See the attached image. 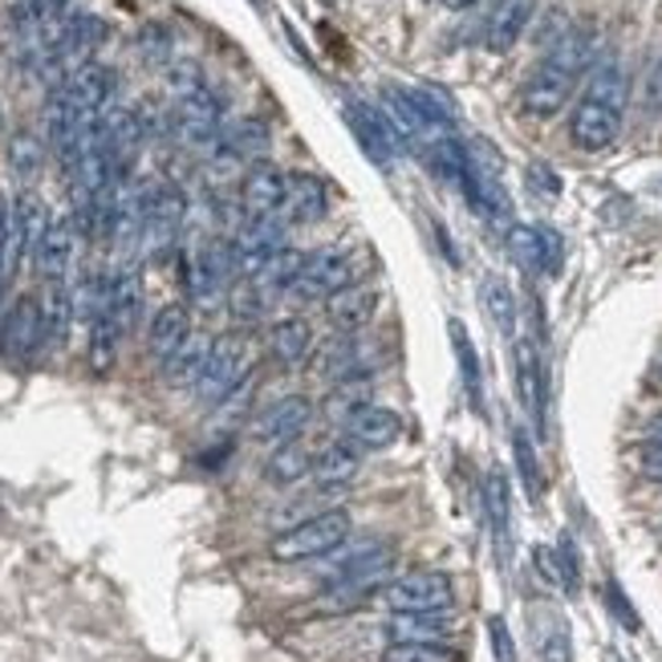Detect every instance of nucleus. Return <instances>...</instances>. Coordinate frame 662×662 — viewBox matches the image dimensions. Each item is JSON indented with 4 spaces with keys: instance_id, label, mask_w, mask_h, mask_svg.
<instances>
[{
    "instance_id": "1",
    "label": "nucleus",
    "mask_w": 662,
    "mask_h": 662,
    "mask_svg": "<svg viewBox=\"0 0 662 662\" xmlns=\"http://www.w3.org/2000/svg\"><path fill=\"white\" fill-rule=\"evenodd\" d=\"M589 57H593V38L581 33V29H569L561 38L553 41L545 62L528 74V82L521 86V111L528 118H553L561 111L569 94H574L577 77L586 74Z\"/></svg>"
},
{
    "instance_id": "2",
    "label": "nucleus",
    "mask_w": 662,
    "mask_h": 662,
    "mask_svg": "<svg viewBox=\"0 0 662 662\" xmlns=\"http://www.w3.org/2000/svg\"><path fill=\"white\" fill-rule=\"evenodd\" d=\"M329 557H334L329 574H325L329 577V589H325L329 610H350L354 601L390 586L395 581V561H399L395 545H375V540L354 545V549H334Z\"/></svg>"
},
{
    "instance_id": "3",
    "label": "nucleus",
    "mask_w": 662,
    "mask_h": 662,
    "mask_svg": "<svg viewBox=\"0 0 662 662\" xmlns=\"http://www.w3.org/2000/svg\"><path fill=\"white\" fill-rule=\"evenodd\" d=\"M346 537H350V513L346 508H329V513H317L309 521H301V525L285 528L281 537H273L269 553H273V561L285 565L322 561L334 549H341Z\"/></svg>"
},
{
    "instance_id": "4",
    "label": "nucleus",
    "mask_w": 662,
    "mask_h": 662,
    "mask_svg": "<svg viewBox=\"0 0 662 662\" xmlns=\"http://www.w3.org/2000/svg\"><path fill=\"white\" fill-rule=\"evenodd\" d=\"M463 191H467V203L484 216L487 224H508L513 200H508V188H504V179H501V155H496V147H492L487 138H472V143H467Z\"/></svg>"
},
{
    "instance_id": "5",
    "label": "nucleus",
    "mask_w": 662,
    "mask_h": 662,
    "mask_svg": "<svg viewBox=\"0 0 662 662\" xmlns=\"http://www.w3.org/2000/svg\"><path fill=\"white\" fill-rule=\"evenodd\" d=\"M114 86H118L114 70H106V65L98 62L77 65L74 74H65L62 82H57V90H53V98H50V111L82 118V123H94V118L111 106Z\"/></svg>"
},
{
    "instance_id": "6",
    "label": "nucleus",
    "mask_w": 662,
    "mask_h": 662,
    "mask_svg": "<svg viewBox=\"0 0 662 662\" xmlns=\"http://www.w3.org/2000/svg\"><path fill=\"white\" fill-rule=\"evenodd\" d=\"M249 382V346L240 334H224V338L212 341V354L203 362V375L196 382V399L208 402V407H220V402Z\"/></svg>"
},
{
    "instance_id": "7",
    "label": "nucleus",
    "mask_w": 662,
    "mask_h": 662,
    "mask_svg": "<svg viewBox=\"0 0 662 662\" xmlns=\"http://www.w3.org/2000/svg\"><path fill=\"white\" fill-rule=\"evenodd\" d=\"M346 285H354V256L350 249L341 244H329V249H317L305 256L301 264V276L288 297L297 301H329L334 293H341Z\"/></svg>"
},
{
    "instance_id": "8",
    "label": "nucleus",
    "mask_w": 662,
    "mask_h": 662,
    "mask_svg": "<svg viewBox=\"0 0 662 662\" xmlns=\"http://www.w3.org/2000/svg\"><path fill=\"white\" fill-rule=\"evenodd\" d=\"M382 601L390 613H431V610H451L455 589L451 577L439 569H419V574H402L382 589Z\"/></svg>"
},
{
    "instance_id": "9",
    "label": "nucleus",
    "mask_w": 662,
    "mask_h": 662,
    "mask_svg": "<svg viewBox=\"0 0 662 662\" xmlns=\"http://www.w3.org/2000/svg\"><path fill=\"white\" fill-rule=\"evenodd\" d=\"M183 220H188V200H183V191L167 188V183L150 188L147 224H143V249H147V256L162 261L167 252L176 249Z\"/></svg>"
},
{
    "instance_id": "10",
    "label": "nucleus",
    "mask_w": 662,
    "mask_h": 662,
    "mask_svg": "<svg viewBox=\"0 0 662 662\" xmlns=\"http://www.w3.org/2000/svg\"><path fill=\"white\" fill-rule=\"evenodd\" d=\"M346 123H350L354 138L362 143L366 159L378 162L382 171H390L395 155L402 150V138H399V130L390 126L387 111H378V106H370V102L350 98V102H346Z\"/></svg>"
},
{
    "instance_id": "11",
    "label": "nucleus",
    "mask_w": 662,
    "mask_h": 662,
    "mask_svg": "<svg viewBox=\"0 0 662 662\" xmlns=\"http://www.w3.org/2000/svg\"><path fill=\"white\" fill-rule=\"evenodd\" d=\"M45 341V305L38 297H17L0 313V346L9 358H33Z\"/></svg>"
},
{
    "instance_id": "12",
    "label": "nucleus",
    "mask_w": 662,
    "mask_h": 662,
    "mask_svg": "<svg viewBox=\"0 0 662 662\" xmlns=\"http://www.w3.org/2000/svg\"><path fill=\"white\" fill-rule=\"evenodd\" d=\"M224 126V102H220V94L212 86H203L176 102V130L191 147H216V138H220Z\"/></svg>"
},
{
    "instance_id": "13",
    "label": "nucleus",
    "mask_w": 662,
    "mask_h": 662,
    "mask_svg": "<svg viewBox=\"0 0 662 662\" xmlns=\"http://www.w3.org/2000/svg\"><path fill=\"white\" fill-rule=\"evenodd\" d=\"M622 106H613L606 98H593V94H581V102L574 106V118H569V138H574L581 150H606L613 147V138L622 130Z\"/></svg>"
},
{
    "instance_id": "14",
    "label": "nucleus",
    "mask_w": 662,
    "mask_h": 662,
    "mask_svg": "<svg viewBox=\"0 0 662 662\" xmlns=\"http://www.w3.org/2000/svg\"><path fill=\"white\" fill-rule=\"evenodd\" d=\"M313 419V402L305 395H285V399H276L273 407H264L256 414V423H252V439H261L269 448H281V443H293L301 439V431L309 427Z\"/></svg>"
},
{
    "instance_id": "15",
    "label": "nucleus",
    "mask_w": 662,
    "mask_h": 662,
    "mask_svg": "<svg viewBox=\"0 0 662 662\" xmlns=\"http://www.w3.org/2000/svg\"><path fill=\"white\" fill-rule=\"evenodd\" d=\"M74 249H77L74 220H70V216H53L38 252H33V264H38L41 281L65 285V281H70V269H74Z\"/></svg>"
},
{
    "instance_id": "16",
    "label": "nucleus",
    "mask_w": 662,
    "mask_h": 662,
    "mask_svg": "<svg viewBox=\"0 0 662 662\" xmlns=\"http://www.w3.org/2000/svg\"><path fill=\"white\" fill-rule=\"evenodd\" d=\"M508 256H513L525 273H553L561 264V237L549 228L513 224L508 228Z\"/></svg>"
},
{
    "instance_id": "17",
    "label": "nucleus",
    "mask_w": 662,
    "mask_h": 662,
    "mask_svg": "<svg viewBox=\"0 0 662 662\" xmlns=\"http://www.w3.org/2000/svg\"><path fill=\"white\" fill-rule=\"evenodd\" d=\"M288 176L273 162H256L249 167V176L240 183V208L249 220H261V216H281V203H285Z\"/></svg>"
},
{
    "instance_id": "18",
    "label": "nucleus",
    "mask_w": 662,
    "mask_h": 662,
    "mask_svg": "<svg viewBox=\"0 0 662 662\" xmlns=\"http://www.w3.org/2000/svg\"><path fill=\"white\" fill-rule=\"evenodd\" d=\"M341 431H346V439H350L358 451H387L390 443H399L402 419H399V411H390V407H382V402H366L362 411L354 414Z\"/></svg>"
},
{
    "instance_id": "19",
    "label": "nucleus",
    "mask_w": 662,
    "mask_h": 662,
    "mask_svg": "<svg viewBox=\"0 0 662 662\" xmlns=\"http://www.w3.org/2000/svg\"><path fill=\"white\" fill-rule=\"evenodd\" d=\"M269 147H273V135H269V126H264L261 118H237V123H228L224 130H220V138H216V155H220V159L249 162V167L264 162Z\"/></svg>"
},
{
    "instance_id": "20",
    "label": "nucleus",
    "mask_w": 662,
    "mask_h": 662,
    "mask_svg": "<svg viewBox=\"0 0 662 662\" xmlns=\"http://www.w3.org/2000/svg\"><path fill=\"white\" fill-rule=\"evenodd\" d=\"M375 313H378V288L358 285V281L325 301V317H329V325H334L338 334H358Z\"/></svg>"
},
{
    "instance_id": "21",
    "label": "nucleus",
    "mask_w": 662,
    "mask_h": 662,
    "mask_svg": "<svg viewBox=\"0 0 662 662\" xmlns=\"http://www.w3.org/2000/svg\"><path fill=\"white\" fill-rule=\"evenodd\" d=\"M188 338H191V309L183 305V301H171V305H162V309L150 317L147 354L162 366Z\"/></svg>"
},
{
    "instance_id": "22",
    "label": "nucleus",
    "mask_w": 662,
    "mask_h": 662,
    "mask_svg": "<svg viewBox=\"0 0 662 662\" xmlns=\"http://www.w3.org/2000/svg\"><path fill=\"white\" fill-rule=\"evenodd\" d=\"M358 472H362V451L354 448L350 439L341 435L338 443H329V448H322L317 455H313V484L322 487V492H334V487H346L358 480Z\"/></svg>"
},
{
    "instance_id": "23",
    "label": "nucleus",
    "mask_w": 662,
    "mask_h": 662,
    "mask_svg": "<svg viewBox=\"0 0 662 662\" xmlns=\"http://www.w3.org/2000/svg\"><path fill=\"white\" fill-rule=\"evenodd\" d=\"M533 13H537V0H501V4L492 9V17H487L484 45L492 53H508L516 41L525 38Z\"/></svg>"
},
{
    "instance_id": "24",
    "label": "nucleus",
    "mask_w": 662,
    "mask_h": 662,
    "mask_svg": "<svg viewBox=\"0 0 662 662\" xmlns=\"http://www.w3.org/2000/svg\"><path fill=\"white\" fill-rule=\"evenodd\" d=\"M484 508H487V525H492V540H496V557H501V565H508L513 561V496H508L504 472L487 475Z\"/></svg>"
},
{
    "instance_id": "25",
    "label": "nucleus",
    "mask_w": 662,
    "mask_h": 662,
    "mask_svg": "<svg viewBox=\"0 0 662 662\" xmlns=\"http://www.w3.org/2000/svg\"><path fill=\"white\" fill-rule=\"evenodd\" d=\"M329 208L325 183L317 176H288L285 203H281V220L285 224H317Z\"/></svg>"
},
{
    "instance_id": "26",
    "label": "nucleus",
    "mask_w": 662,
    "mask_h": 662,
    "mask_svg": "<svg viewBox=\"0 0 662 662\" xmlns=\"http://www.w3.org/2000/svg\"><path fill=\"white\" fill-rule=\"evenodd\" d=\"M455 626V610H431V613H390L387 638L390 642H443Z\"/></svg>"
},
{
    "instance_id": "27",
    "label": "nucleus",
    "mask_w": 662,
    "mask_h": 662,
    "mask_svg": "<svg viewBox=\"0 0 662 662\" xmlns=\"http://www.w3.org/2000/svg\"><path fill=\"white\" fill-rule=\"evenodd\" d=\"M366 402H375V375H370V370H358V375L334 382L329 399H325V419H329V423H338V427H346L354 414L362 411Z\"/></svg>"
},
{
    "instance_id": "28",
    "label": "nucleus",
    "mask_w": 662,
    "mask_h": 662,
    "mask_svg": "<svg viewBox=\"0 0 662 662\" xmlns=\"http://www.w3.org/2000/svg\"><path fill=\"white\" fill-rule=\"evenodd\" d=\"M269 358L281 366H301L305 358H313V329L309 322H301V317H285V322H276L269 329Z\"/></svg>"
},
{
    "instance_id": "29",
    "label": "nucleus",
    "mask_w": 662,
    "mask_h": 662,
    "mask_svg": "<svg viewBox=\"0 0 662 662\" xmlns=\"http://www.w3.org/2000/svg\"><path fill=\"white\" fill-rule=\"evenodd\" d=\"M212 341L216 338H203V334H191L183 346H179L167 362H162V378L171 382V387H196L203 375V362H208V354H212Z\"/></svg>"
},
{
    "instance_id": "30",
    "label": "nucleus",
    "mask_w": 662,
    "mask_h": 662,
    "mask_svg": "<svg viewBox=\"0 0 662 662\" xmlns=\"http://www.w3.org/2000/svg\"><path fill=\"white\" fill-rule=\"evenodd\" d=\"M111 317L118 325V334H135L138 317H143V281L135 269H118L114 273V293H111Z\"/></svg>"
},
{
    "instance_id": "31",
    "label": "nucleus",
    "mask_w": 662,
    "mask_h": 662,
    "mask_svg": "<svg viewBox=\"0 0 662 662\" xmlns=\"http://www.w3.org/2000/svg\"><path fill=\"white\" fill-rule=\"evenodd\" d=\"M533 642H537L540 662H574V642H569V626L561 613H533Z\"/></svg>"
},
{
    "instance_id": "32",
    "label": "nucleus",
    "mask_w": 662,
    "mask_h": 662,
    "mask_svg": "<svg viewBox=\"0 0 662 662\" xmlns=\"http://www.w3.org/2000/svg\"><path fill=\"white\" fill-rule=\"evenodd\" d=\"M309 472H313V451L305 448L301 439L273 448V455H269V463H264V480L276 484V487L297 484V480H305Z\"/></svg>"
},
{
    "instance_id": "33",
    "label": "nucleus",
    "mask_w": 662,
    "mask_h": 662,
    "mask_svg": "<svg viewBox=\"0 0 662 662\" xmlns=\"http://www.w3.org/2000/svg\"><path fill=\"white\" fill-rule=\"evenodd\" d=\"M317 370H322L329 382H341V378H350V375H358V370H366V366H362V341H358V334H346V338L325 341L322 350H317Z\"/></svg>"
},
{
    "instance_id": "34",
    "label": "nucleus",
    "mask_w": 662,
    "mask_h": 662,
    "mask_svg": "<svg viewBox=\"0 0 662 662\" xmlns=\"http://www.w3.org/2000/svg\"><path fill=\"white\" fill-rule=\"evenodd\" d=\"M451 341H455V362H460L467 402H472L475 411H484V370H480L475 346H472V338H467V329H463L460 322H451Z\"/></svg>"
},
{
    "instance_id": "35",
    "label": "nucleus",
    "mask_w": 662,
    "mask_h": 662,
    "mask_svg": "<svg viewBox=\"0 0 662 662\" xmlns=\"http://www.w3.org/2000/svg\"><path fill=\"white\" fill-rule=\"evenodd\" d=\"M480 301H484V309H487V317H492V325L501 329L504 338H513V334H516V297H513V288L504 285L501 276H484Z\"/></svg>"
},
{
    "instance_id": "36",
    "label": "nucleus",
    "mask_w": 662,
    "mask_h": 662,
    "mask_svg": "<svg viewBox=\"0 0 662 662\" xmlns=\"http://www.w3.org/2000/svg\"><path fill=\"white\" fill-rule=\"evenodd\" d=\"M118 341H123V334H118V325H114L111 313H102L98 322L90 325V366L98 370V375H106L114 366V358H118Z\"/></svg>"
},
{
    "instance_id": "37",
    "label": "nucleus",
    "mask_w": 662,
    "mask_h": 662,
    "mask_svg": "<svg viewBox=\"0 0 662 662\" xmlns=\"http://www.w3.org/2000/svg\"><path fill=\"white\" fill-rule=\"evenodd\" d=\"M513 460H516V472H521V484H525V492H528V501H540L545 480H540L537 448H533V439H528L525 427H513Z\"/></svg>"
},
{
    "instance_id": "38",
    "label": "nucleus",
    "mask_w": 662,
    "mask_h": 662,
    "mask_svg": "<svg viewBox=\"0 0 662 662\" xmlns=\"http://www.w3.org/2000/svg\"><path fill=\"white\" fill-rule=\"evenodd\" d=\"M382 662H460V654L443 642H390Z\"/></svg>"
},
{
    "instance_id": "39",
    "label": "nucleus",
    "mask_w": 662,
    "mask_h": 662,
    "mask_svg": "<svg viewBox=\"0 0 662 662\" xmlns=\"http://www.w3.org/2000/svg\"><path fill=\"white\" fill-rule=\"evenodd\" d=\"M9 162H13V171L21 179H33L41 171V162H45V147L33 135H17L9 143Z\"/></svg>"
},
{
    "instance_id": "40",
    "label": "nucleus",
    "mask_w": 662,
    "mask_h": 662,
    "mask_svg": "<svg viewBox=\"0 0 662 662\" xmlns=\"http://www.w3.org/2000/svg\"><path fill=\"white\" fill-rule=\"evenodd\" d=\"M65 9H70V0H25V4H21V25H25L29 33H41V29L57 25L62 17H70Z\"/></svg>"
},
{
    "instance_id": "41",
    "label": "nucleus",
    "mask_w": 662,
    "mask_h": 662,
    "mask_svg": "<svg viewBox=\"0 0 662 662\" xmlns=\"http://www.w3.org/2000/svg\"><path fill=\"white\" fill-rule=\"evenodd\" d=\"M553 553H557V569H561V589H565V593H577V589H581V565H577L574 540L561 537Z\"/></svg>"
},
{
    "instance_id": "42",
    "label": "nucleus",
    "mask_w": 662,
    "mask_h": 662,
    "mask_svg": "<svg viewBox=\"0 0 662 662\" xmlns=\"http://www.w3.org/2000/svg\"><path fill=\"white\" fill-rule=\"evenodd\" d=\"M138 57H147V62H167L171 57V38L162 33L159 25H150V29H143L138 33Z\"/></svg>"
},
{
    "instance_id": "43",
    "label": "nucleus",
    "mask_w": 662,
    "mask_h": 662,
    "mask_svg": "<svg viewBox=\"0 0 662 662\" xmlns=\"http://www.w3.org/2000/svg\"><path fill=\"white\" fill-rule=\"evenodd\" d=\"M487 638H492L496 662H516V642L513 634H508V622H504V618H487Z\"/></svg>"
},
{
    "instance_id": "44",
    "label": "nucleus",
    "mask_w": 662,
    "mask_h": 662,
    "mask_svg": "<svg viewBox=\"0 0 662 662\" xmlns=\"http://www.w3.org/2000/svg\"><path fill=\"white\" fill-rule=\"evenodd\" d=\"M606 601H610V613L626 626V630H638V626H642V622H638V610L630 606V598L622 593V586H618V581H610V586H606Z\"/></svg>"
},
{
    "instance_id": "45",
    "label": "nucleus",
    "mask_w": 662,
    "mask_h": 662,
    "mask_svg": "<svg viewBox=\"0 0 662 662\" xmlns=\"http://www.w3.org/2000/svg\"><path fill=\"white\" fill-rule=\"evenodd\" d=\"M528 188L540 191V196H561V179H557V171H553V167H545V162H533V167H528Z\"/></svg>"
},
{
    "instance_id": "46",
    "label": "nucleus",
    "mask_w": 662,
    "mask_h": 662,
    "mask_svg": "<svg viewBox=\"0 0 662 662\" xmlns=\"http://www.w3.org/2000/svg\"><path fill=\"white\" fill-rule=\"evenodd\" d=\"M642 472H647V480H659L662 484V435L647 439V448H642Z\"/></svg>"
},
{
    "instance_id": "47",
    "label": "nucleus",
    "mask_w": 662,
    "mask_h": 662,
    "mask_svg": "<svg viewBox=\"0 0 662 662\" xmlns=\"http://www.w3.org/2000/svg\"><path fill=\"white\" fill-rule=\"evenodd\" d=\"M537 569L545 574V581L561 586V569H557V553L553 549H537Z\"/></svg>"
},
{
    "instance_id": "48",
    "label": "nucleus",
    "mask_w": 662,
    "mask_h": 662,
    "mask_svg": "<svg viewBox=\"0 0 662 662\" xmlns=\"http://www.w3.org/2000/svg\"><path fill=\"white\" fill-rule=\"evenodd\" d=\"M647 98H650V106H659V111H662V62L654 65V74H650Z\"/></svg>"
},
{
    "instance_id": "49",
    "label": "nucleus",
    "mask_w": 662,
    "mask_h": 662,
    "mask_svg": "<svg viewBox=\"0 0 662 662\" xmlns=\"http://www.w3.org/2000/svg\"><path fill=\"white\" fill-rule=\"evenodd\" d=\"M443 4H448L451 13H463V9H472L475 0H443Z\"/></svg>"
},
{
    "instance_id": "50",
    "label": "nucleus",
    "mask_w": 662,
    "mask_h": 662,
    "mask_svg": "<svg viewBox=\"0 0 662 662\" xmlns=\"http://www.w3.org/2000/svg\"><path fill=\"white\" fill-rule=\"evenodd\" d=\"M650 435H662V414L654 419V423H650Z\"/></svg>"
}]
</instances>
